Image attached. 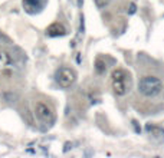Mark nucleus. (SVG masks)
Segmentation results:
<instances>
[{"mask_svg":"<svg viewBox=\"0 0 164 158\" xmlns=\"http://www.w3.org/2000/svg\"><path fill=\"white\" fill-rule=\"evenodd\" d=\"M163 82H161L160 78L153 76V75H147L140 79V84H138V91L141 95L147 98H154L157 95L161 94L163 91Z\"/></svg>","mask_w":164,"mask_h":158,"instance_id":"nucleus-1","label":"nucleus"},{"mask_svg":"<svg viewBox=\"0 0 164 158\" xmlns=\"http://www.w3.org/2000/svg\"><path fill=\"white\" fill-rule=\"evenodd\" d=\"M111 81H112V89L117 96H124L130 91V76L124 69H115L111 74Z\"/></svg>","mask_w":164,"mask_h":158,"instance_id":"nucleus-2","label":"nucleus"},{"mask_svg":"<svg viewBox=\"0 0 164 158\" xmlns=\"http://www.w3.org/2000/svg\"><path fill=\"white\" fill-rule=\"evenodd\" d=\"M55 78H56V82H58L59 86L63 88V89H66V88H71L72 85L75 84L76 74H75L74 69L63 66V68H59L58 71H56Z\"/></svg>","mask_w":164,"mask_h":158,"instance_id":"nucleus-3","label":"nucleus"},{"mask_svg":"<svg viewBox=\"0 0 164 158\" xmlns=\"http://www.w3.org/2000/svg\"><path fill=\"white\" fill-rule=\"evenodd\" d=\"M35 114H36L39 121L45 122V124H51L53 121V111H52V108L49 105L43 104V102L35 104Z\"/></svg>","mask_w":164,"mask_h":158,"instance_id":"nucleus-4","label":"nucleus"},{"mask_svg":"<svg viewBox=\"0 0 164 158\" xmlns=\"http://www.w3.org/2000/svg\"><path fill=\"white\" fill-rule=\"evenodd\" d=\"M48 3V0H23V9L29 14H35L41 12Z\"/></svg>","mask_w":164,"mask_h":158,"instance_id":"nucleus-5","label":"nucleus"},{"mask_svg":"<svg viewBox=\"0 0 164 158\" xmlns=\"http://www.w3.org/2000/svg\"><path fill=\"white\" fill-rule=\"evenodd\" d=\"M46 35H48L49 37L65 36V35H66V27L63 26L62 23H59V22H55V23H52L51 26L46 29Z\"/></svg>","mask_w":164,"mask_h":158,"instance_id":"nucleus-6","label":"nucleus"},{"mask_svg":"<svg viewBox=\"0 0 164 158\" xmlns=\"http://www.w3.org/2000/svg\"><path fill=\"white\" fill-rule=\"evenodd\" d=\"M145 131L148 132V135H151L153 138H156L158 142L164 141V129L160 127H156L153 124H147L145 125Z\"/></svg>","mask_w":164,"mask_h":158,"instance_id":"nucleus-7","label":"nucleus"},{"mask_svg":"<svg viewBox=\"0 0 164 158\" xmlns=\"http://www.w3.org/2000/svg\"><path fill=\"white\" fill-rule=\"evenodd\" d=\"M95 71L98 72L99 75L104 74V72L107 71V65H105V62H104L101 57H98V59H96V62H95Z\"/></svg>","mask_w":164,"mask_h":158,"instance_id":"nucleus-8","label":"nucleus"},{"mask_svg":"<svg viewBox=\"0 0 164 158\" xmlns=\"http://www.w3.org/2000/svg\"><path fill=\"white\" fill-rule=\"evenodd\" d=\"M7 62H9V57H7V55L4 53V52L0 51V69L6 66Z\"/></svg>","mask_w":164,"mask_h":158,"instance_id":"nucleus-9","label":"nucleus"},{"mask_svg":"<svg viewBox=\"0 0 164 158\" xmlns=\"http://www.w3.org/2000/svg\"><path fill=\"white\" fill-rule=\"evenodd\" d=\"M94 2H95V6L98 7V9H105L111 0H94Z\"/></svg>","mask_w":164,"mask_h":158,"instance_id":"nucleus-10","label":"nucleus"},{"mask_svg":"<svg viewBox=\"0 0 164 158\" xmlns=\"http://www.w3.org/2000/svg\"><path fill=\"white\" fill-rule=\"evenodd\" d=\"M127 12H128V14H134L137 12V6L135 3H130L128 4V9H127Z\"/></svg>","mask_w":164,"mask_h":158,"instance_id":"nucleus-11","label":"nucleus"},{"mask_svg":"<svg viewBox=\"0 0 164 158\" xmlns=\"http://www.w3.org/2000/svg\"><path fill=\"white\" fill-rule=\"evenodd\" d=\"M133 125H134V129H135V132H137V134H140V132H141V128L138 127L137 121H133Z\"/></svg>","mask_w":164,"mask_h":158,"instance_id":"nucleus-12","label":"nucleus"},{"mask_svg":"<svg viewBox=\"0 0 164 158\" xmlns=\"http://www.w3.org/2000/svg\"><path fill=\"white\" fill-rule=\"evenodd\" d=\"M82 3H84V0H78V6H79V7L82 6Z\"/></svg>","mask_w":164,"mask_h":158,"instance_id":"nucleus-13","label":"nucleus"}]
</instances>
